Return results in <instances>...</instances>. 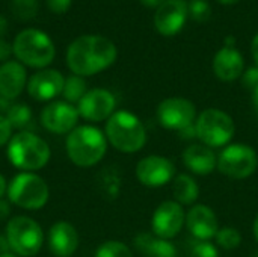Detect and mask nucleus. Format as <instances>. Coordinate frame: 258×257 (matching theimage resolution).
<instances>
[{"label": "nucleus", "instance_id": "1", "mask_svg": "<svg viewBox=\"0 0 258 257\" xmlns=\"http://www.w3.org/2000/svg\"><path fill=\"white\" fill-rule=\"evenodd\" d=\"M116 55V47L110 39L98 35H83L70 44L67 65L76 76H94L109 68Z\"/></svg>", "mask_w": 258, "mask_h": 257}, {"label": "nucleus", "instance_id": "2", "mask_svg": "<svg viewBox=\"0 0 258 257\" xmlns=\"http://www.w3.org/2000/svg\"><path fill=\"white\" fill-rule=\"evenodd\" d=\"M65 150L74 165L89 168L104 158L107 151V138L95 126H77L67 135Z\"/></svg>", "mask_w": 258, "mask_h": 257}, {"label": "nucleus", "instance_id": "3", "mask_svg": "<svg viewBox=\"0 0 258 257\" xmlns=\"http://www.w3.org/2000/svg\"><path fill=\"white\" fill-rule=\"evenodd\" d=\"M8 161L21 173L42 170L51 158L50 145L32 132L15 133L6 145Z\"/></svg>", "mask_w": 258, "mask_h": 257}, {"label": "nucleus", "instance_id": "4", "mask_svg": "<svg viewBox=\"0 0 258 257\" xmlns=\"http://www.w3.org/2000/svg\"><path fill=\"white\" fill-rule=\"evenodd\" d=\"M104 135L113 148L122 153H136L147 142L142 121L128 111H116L106 123Z\"/></svg>", "mask_w": 258, "mask_h": 257}, {"label": "nucleus", "instance_id": "5", "mask_svg": "<svg viewBox=\"0 0 258 257\" xmlns=\"http://www.w3.org/2000/svg\"><path fill=\"white\" fill-rule=\"evenodd\" d=\"M12 52L18 62L39 70L50 65L56 55V48L50 36L38 29H26L20 32L14 39Z\"/></svg>", "mask_w": 258, "mask_h": 257}, {"label": "nucleus", "instance_id": "6", "mask_svg": "<svg viewBox=\"0 0 258 257\" xmlns=\"http://www.w3.org/2000/svg\"><path fill=\"white\" fill-rule=\"evenodd\" d=\"M5 238L9 250L18 257L36 256L44 245V230L30 217L18 215L6 223Z\"/></svg>", "mask_w": 258, "mask_h": 257}, {"label": "nucleus", "instance_id": "7", "mask_svg": "<svg viewBox=\"0 0 258 257\" xmlns=\"http://www.w3.org/2000/svg\"><path fill=\"white\" fill-rule=\"evenodd\" d=\"M11 204L24 211H41L50 198L47 182L35 173H18L12 177L6 192Z\"/></svg>", "mask_w": 258, "mask_h": 257}, {"label": "nucleus", "instance_id": "8", "mask_svg": "<svg viewBox=\"0 0 258 257\" xmlns=\"http://www.w3.org/2000/svg\"><path fill=\"white\" fill-rule=\"evenodd\" d=\"M197 136L207 147H222L227 145L236 132L233 118L221 109H206L198 115L195 123Z\"/></svg>", "mask_w": 258, "mask_h": 257}, {"label": "nucleus", "instance_id": "9", "mask_svg": "<svg viewBox=\"0 0 258 257\" xmlns=\"http://www.w3.org/2000/svg\"><path fill=\"white\" fill-rule=\"evenodd\" d=\"M257 167V151L246 144H230L218 156L219 171L230 179H246L255 173Z\"/></svg>", "mask_w": 258, "mask_h": 257}, {"label": "nucleus", "instance_id": "10", "mask_svg": "<svg viewBox=\"0 0 258 257\" xmlns=\"http://www.w3.org/2000/svg\"><path fill=\"white\" fill-rule=\"evenodd\" d=\"M79 111L77 106L65 101L56 100L50 101L39 114L41 126L54 135H68L71 133L79 123Z\"/></svg>", "mask_w": 258, "mask_h": 257}, {"label": "nucleus", "instance_id": "11", "mask_svg": "<svg viewBox=\"0 0 258 257\" xmlns=\"http://www.w3.org/2000/svg\"><path fill=\"white\" fill-rule=\"evenodd\" d=\"M197 117L195 105L183 97H171L157 106L159 123L169 130L183 132L189 129Z\"/></svg>", "mask_w": 258, "mask_h": 257}, {"label": "nucleus", "instance_id": "12", "mask_svg": "<svg viewBox=\"0 0 258 257\" xmlns=\"http://www.w3.org/2000/svg\"><path fill=\"white\" fill-rule=\"evenodd\" d=\"M115 95L104 88L89 89L83 98L77 103L79 115L91 123H100L109 120L115 112Z\"/></svg>", "mask_w": 258, "mask_h": 257}, {"label": "nucleus", "instance_id": "13", "mask_svg": "<svg viewBox=\"0 0 258 257\" xmlns=\"http://www.w3.org/2000/svg\"><path fill=\"white\" fill-rule=\"evenodd\" d=\"M184 223H186V215L183 206L172 200L163 201L153 215V221H151L153 235L169 241L181 232Z\"/></svg>", "mask_w": 258, "mask_h": 257}, {"label": "nucleus", "instance_id": "14", "mask_svg": "<svg viewBox=\"0 0 258 257\" xmlns=\"http://www.w3.org/2000/svg\"><path fill=\"white\" fill-rule=\"evenodd\" d=\"M175 176L174 164L165 158L151 155L141 159L136 165V177L144 186L159 188L169 183Z\"/></svg>", "mask_w": 258, "mask_h": 257}, {"label": "nucleus", "instance_id": "15", "mask_svg": "<svg viewBox=\"0 0 258 257\" xmlns=\"http://www.w3.org/2000/svg\"><path fill=\"white\" fill-rule=\"evenodd\" d=\"M65 77L60 71L42 68L27 80V92L36 101H51L62 94Z\"/></svg>", "mask_w": 258, "mask_h": 257}, {"label": "nucleus", "instance_id": "16", "mask_svg": "<svg viewBox=\"0 0 258 257\" xmlns=\"http://www.w3.org/2000/svg\"><path fill=\"white\" fill-rule=\"evenodd\" d=\"M187 3L184 0H166L160 5L154 15V26L160 35L172 36L178 33L187 17Z\"/></svg>", "mask_w": 258, "mask_h": 257}, {"label": "nucleus", "instance_id": "17", "mask_svg": "<svg viewBox=\"0 0 258 257\" xmlns=\"http://www.w3.org/2000/svg\"><path fill=\"white\" fill-rule=\"evenodd\" d=\"M79 233L76 227L67 221L54 223L47 235L48 250L54 257H71L79 248Z\"/></svg>", "mask_w": 258, "mask_h": 257}, {"label": "nucleus", "instance_id": "18", "mask_svg": "<svg viewBox=\"0 0 258 257\" xmlns=\"http://www.w3.org/2000/svg\"><path fill=\"white\" fill-rule=\"evenodd\" d=\"M187 230L198 241H209L216 236L219 230L215 212L206 204H195L186 215Z\"/></svg>", "mask_w": 258, "mask_h": 257}, {"label": "nucleus", "instance_id": "19", "mask_svg": "<svg viewBox=\"0 0 258 257\" xmlns=\"http://www.w3.org/2000/svg\"><path fill=\"white\" fill-rule=\"evenodd\" d=\"M27 86V73L18 61H8L0 65V98L15 100Z\"/></svg>", "mask_w": 258, "mask_h": 257}, {"label": "nucleus", "instance_id": "20", "mask_svg": "<svg viewBox=\"0 0 258 257\" xmlns=\"http://www.w3.org/2000/svg\"><path fill=\"white\" fill-rule=\"evenodd\" d=\"M245 61L242 53L236 47L221 48L213 59V71L218 79L224 82H233L243 74Z\"/></svg>", "mask_w": 258, "mask_h": 257}, {"label": "nucleus", "instance_id": "21", "mask_svg": "<svg viewBox=\"0 0 258 257\" xmlns=\"http://www.w3.org/2000/svg\"><path fill=\"white\" fill-rule=\"evenodd\" d=\"M183 164L198 176H207L218 167L213 150L204 144H194L183 151Z\"/></svg>", "mask_w": 258, "mask_h": 257}, {"label": "nucleus", "instance_id": "22", "mask_svg": "<svg viewBox=\"0 0 258 257\" xmlns=\"http://www.w3.org/2000/svg\"><path fill=\"white\" fill-rule=\"evenodd\" d=\"M135 247L142 257H177V248L169 241L151 233H139L135 238Z\"/></svg>", "mask_w": 258, "mask_h": 257}, {"label": "nucleus", "instance_id": "23", "mask_svg": "<svg viewBox=\"0 0 258 257\" xmlns=\"http://www.w3.org/2000/svg\"><path fill=\"white\" fill-rule=\"evenodd\" d=\"M172 192H174V198L178 204H184V206H190L194 204L198 197H200V186L197 185V182L187 176V174H178L174 179L172 183Z\"/></svg>", "mask_w": 258, "mask_h": 257}, {"label": "nucleus", "instance_id": "24", "mask_svg": "<svg viewBox=\"0 0 258 257\" xmlns=\"http://www.w3.org/2000/svg\"><path fill=\"white\" fill-rule=\"evenodd\" d=\"M86 92H88L86 91V82L83 77L73 74V76L65 79L63 89H62V95H63L65 101H68L71 105L79 103Z\"/></svg>", "mask_w": 258, "mask_h": 257}, {"label": "nucleus", "instance_id": "25", "mask_svg": "<svg viewBox=\"0 0 258 257\" xmlns=\"http://www.w3.org/2000/svg\"><path fill=\"white\" fill-rule=\"evenodd\" d=\"M5 117L12 129H23L32 121V109L24 103H15L6 109Z\"/></svg>", "mask_w": 258, "mask_h": 257}, {"label": "nucleus", "instance_id": "26", "mask_svg": "<svg viewBox=\"0 0 258 257\" xmlns=\"http://www.w3.org/2000/svg\"><path fill=\"white\" fill-rule=\"evenodd\" d=\"M39 3L38 0H11L12 15L20 21L32 20L38 12Z\"/></svg>", "mask_w": 258, "mask_h": 257}, {"label": "nucleus", "instance_id": "27", "mask_svg": "<svg viewBox=\"0 0 258 257\" xmlns=\"http://www.w3.org/2000/svg\"><path fill=\"white\" fill-rule=\"evenodd\" d=\"M95 257H133V253L121 241H106L97 248Z\"/></svg>", "mask_w": 258, "mask_h": 257}, {"label": "nucleus", "instance_id": "28", "mask_svg": "<svg viewBox=\"0 0 258 257\" xmlns=\"http://www.w3.org/2000/svg\"><path fill=\"white\" fill-rule=\"evenodd\" d=\"M215 238H216L218 244L225 250H234L242 242V235L234 227H222V229H219Z\"/></svg>", "mask_w": 258, "mask_h": 257}, {"label": "nucleus", "instance_id": "29", "mask_svg": "<svg viewBox=\"0 0 258 257\" xmlns=\"http://www.w3.org/2000/svg\"><path fill=\"white\" fill-rule=\"evenodd\" d=\"M187 11L190 12L192 18L195 21H200V23L207 21L212 15V9L206 0H192L187 5Z\"/></svg>", "mask_w": 258, "mask_h": 257}, {"label": "nucleus", "instance_id": "30", "mask_svg": "<svg viewBox=\"0 0 258 257\" xmlns=\"http://www.w3.org/2000/svg\"><path fill=\"white\" fill-rule=\"evenodd\" d=\"M190 257H219V253L209 241H197L190 248Z\"/></svg>", "mask_w": 258, "mask_h": 257}, {"label": "nucleus", "instance_id": "31", "mask_svg": "<svg viewBox=\"0 0 258 257\" xmlns=\"http://www.w3.org/2000/svg\"><path fill=\"white\" fill-rule=\"evenodd\" d=\"M12 126L9 124V121L6 120L5 115H0V147L3 145H8L11 138L14 136L12 135Z\"/></svg>", "mask_w": 258, "mask_h": 257}, {"label": "nucleus", "instance_id": "32", "mask_svg": "<svg viewBox=\"0 0 258 257\" xmlns=\"http://www.w3.org/2000/svg\"><path fill=\"white\" fill-rule=\"evenodd\" d=\"M242 82L246 88L254 89L258 85V68L257 67H249L243 74H242Z\"/></svg>", "mask_w": 258, "mask_h": 257}, {"label": "nucleus", "instance_id": "33", "mask_svg": "<svg viewBox=\"0 0 258 257\" xmlns=\"http://www.w3.org/2000/svg\"><path fill=\"white\" fill-rule=\"evenodd\" d=\"M73 0H47V6L54 14H63L70 9Z\"/></svg>", "mask_w": 258, "mask_h": 257}, {"label": "nucleus", "instance_id": "34", "mask_svg": "<svg viewBox=\"0 0 258 257\" xmlns=\"http://www.w3.org/2000/svg\"><path fill=\"white\" fill-rule=\"evenodd\" d=\"M11 53H14L12 52V45L2 38L0 39V62H3V64L8 62V58L11 56Z\"/></svg>", "mask_w": 258, "mask_h": 257}, {"label": "nucleus", "instance_id": "35", "mask_svg": "<svg viewBox=\"0 0 258 257\" xmlns=\"http://www.w3.org/2000/svg\"><path fill=\"white\" fill-rule=\"evenodd\" d=\"M9 215H11V204H9V201L2 198L0 200V221L8 220Z\"/></svg>", "mask_w": 258, "mask_h": 257}, {"label": "nucleus", "instance_id": "36", "mask_svg": "<svg viewBox=\"0 0 258 257\" xmlns=\"http://www.w3.org/2000/svg\"><path fill=\"white\" fill-rule=\"evenodd\" d=\"M251 50H252V56H254V61H255V67L258 68V33L254 36V39H252Z\"/></svg>", "mask_w": 258, "mask_h": 257}, {"label": "nucleus", "instance_id": "37", "mask_svg": "<svg viewBox=\"0 0 258 257\" xmlns=\"http://www.w3.org/2000/svg\"><path fill=\"white\" fill-rule=\"evenodd\" d=\"M8 180L5 179V176L3 174H0V200L3 198V195L8 192Z\"/></svg>", "mask_w": 258, "mask_h": 257}, {"label": "nucleus", "instance_id": "38", "mask_svg": "<svg viewBox=\"0 0 258 257\" xmlns=\"http://www.w3.org/2000/svg\"><path fill=\"white\" fill-rule=\"evenodd\" d=\"M142 5H145L147 8H159L160 5H163L166 0H141Z\"/></svg>", "mask_w": 258, "mask_h": 257}, {"label": "nucleus", "instance_id": "39", "mask_svg": "<svg viewBox=\"0 0 258 257\" xmlns=\"http://www.w3.org/2000/svg\"><path fill=\"white\" fill-rule=\"evenodd\" d=\"M6 27H8V21L3 15H0V39L3 38V35L6 32Z\"/></svg>", "mask_w": 258, "mask_h": 257}, {"label": "nucleus", "instance_id": "40", "mask_svg": "<svg viewBox=\"0 0 258 257\" xmlns=\"http://www.w3.org/2000/svg\"><path fill=\"white\" fill-rule=\"evenodd\" d=\"M252 101H254V106H255V111L258 112V85L252 89Z\"/></svg>", "mask_w": 258, "mask_h": 257}, {"label": "nucleus", "instance_id": "41", "mask_svg": "<svg viewBox=\"0 0 258 257\" xmlns=\"http://www.w3.org/2000/svg\"><path fill=\"white\" fill-rule=\"evenodd\" d=\"M234 44H236V38L234 36H228L225 39V47H234Z\"/></svg>", "mask_w": 258, "mask_h": 257}, {"label": "nucleus", "instance_id": "42", "mask_svg": "<svg viewBox=\"0 0 258 257\" xmlns=\"http://www.w3.org/2000/svg\"><path fill=\"white\" fill-rule=\"evenodd\" d=\"M252 230H254V236H255V239L258 241V215L255 217V221H254V227H252Z\"/></svg>", "mask_w": 258, "mask_h": 257}, {"label": "nucleus", "instance_id": "43", "mask_svg": "<svg viewBox=\"0 0 258 257\" xmlns=\"http://www.w3.org/2000/svg\"><path fill=\"white\" fill-rule=\"evenodd\" d=\"M218 2L222 5H233V3H237L239 0H218Z\"/></svg>", "mask_w": 258, "mask_h": 257}, {"label": "nucleus", "instance_id": "44", "mask_svg": "<svg viewBox=\"0 0 258 257\" xmlns=\"http://www.w3.org/2000/svg\"><path fill=\"white\" fill-rule=\"evenodd\" d=\"M0 257H18L17 254H14L12 251H6V253H2Z\"/></svg>", "mask_w": 258, "mask_h": 257}]
</instances>
